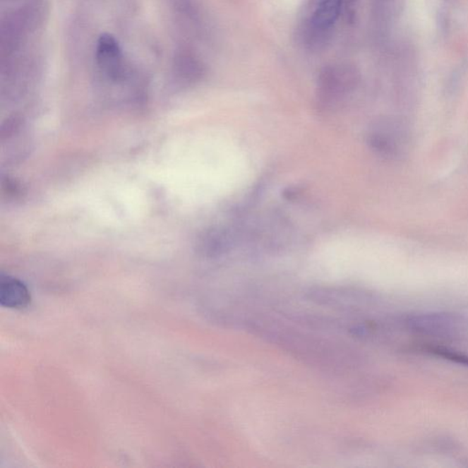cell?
<instances>
[{"label":"cell","mask_w":468,"mask_h":468,"mask_svg":"<svg viewBox=\"0 0 468 468\" xmlns=\"http://www.w3.org/2000/svg\"><path fill=\"white\" fill-rule=\"evenodd\" d=\"M421 350L426 354L433 356V357L441 358L445 359V361L452 362V364L468 367V355L458 352V350L448 348V347L433 345V344L421 346Z\"/></svg>","instance_id":"obj_8"},{"label":"cell","mask_w":468,"mask_h":468,"mask_svg":"<svg viewBox=\"0 0 468 468\" xmlns=\"http://www.w3.org/2000/svg\"><path fill=\"white\" fill-rule=\"evenodd\" d=\"M32 301L28 287L23 282L11 277L0 279V304L2 306L12 309L27 308Z\"/></svg>","instance_id":"obj_6"},{"label":"cell","mask_w":468,"mask_h":468,"mask_svg":"<svg viewBox=\"0 0 468 468\" xmlns=\"http://www.w3.org/2000/svg\"><path fill=\"white\" fill-rule=\"evenodd\" d=\"M461 318L448 313H419L408 316L405 325L412 332L440 340H455L460 336Z\"/></svg>","instance_id":"obj_4"},{"label":"cell","mask_w":468,"mask_h":468,"mask_svg":"<svg viewBox=\"0 0 468 468\" xmlns=\"http://www.w3.org/2000/svg\"><path fill=\"white\" fill-rule=\"evenodd\" d=\"M398 0H373L374 16L378 23L386 26L395 16Z\"/></svg>","instance_id":"obj_9"},{"label":"cell","mask_w":468,"mask_h":468,"mask_svg":"<svg viewBox=\"0 0 468 468\" xmlns=\"http://www.w3.org/2000/svg\"><path fill=\"white\" fill-rule=\"evenodd\" d=\"M356 0H308L297 34L308 51L323 49L334 35L337 21Z\"/></svg>","instance_id":"obj_1"},{"label":"cell","mask_w":468,"mask_h":468,"mask_svg":"<svg viewBox=\"0 0 468 468\" xmlns=\"http://www.w3.org/2000/svg\"><path fill=\"white\" fill-rule=\"evenodd\" d=\"M234 243V236L231 230L225 228H215L208 231L200 239V249L208 256H218L228 252Z\"/></svg>","instance_id":"obj_7"},{"label":"cell","mask_w":468,"mask_h":468,"mask_svg":"<svg viewBox=\"0 0 468 468\" xmlns=\"http://www.w3.org/2000/svg\"><path fill=\"white\" fill-rule=\"evenodd\" d=\"M357 69L347 64L328 65L319 73L318 96L322 103H339L355 91L359 85Z\"/></svg>","instance_id":"obj_3"},{"label":"cell","mask_w":468,"mask_h":468,"mask_svg":"<svg viewBox=\"0 0 468 468\" xmlns=\"http://www.w3.org/2000/svg\"><path fill=\"white\" fill-rule=\"evenodd\" d=\"M368 145L375 153L386 159L404 156L410 145V131L401 120L386 119L375 123L367 136Z\"/></svg>","instance_id":"obj_2"},{"label":"cell","mask_w":468,"mask_h":468,"mask_svg":"<svg viewBox=\"0 0 468 468\" xmlns=\"http://www.w3.org/2000/svg\"><path fill=\"white\" fill-rule=\"evenodd\" d=\"M95 61L101 73L112 80L123 78L125 57L119 40L109 33L102 34L96 43Z\"/></svg>","instance_id":"obj_5"}]
</instances>
